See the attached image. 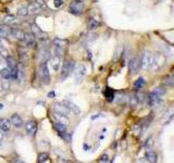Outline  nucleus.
<instances>
[{"mask_svg": "<svg viewBox=\"0 0 174 163\" xmlns=\"http://www.w3.org/2000/svg\"><path fill=\"white\" fill-rule=\"evenodd\" d=\"M100 162H109V157H108V154H102L100 157V160H99Z\"/></svg>", "mask_w": 174, "mask_h": 163, "instance_id": "c9c22d12", "label": "nucleus"}, {"mask_svg": "<svg viewBox=\"0 0 174 163\" xmlns=\"http://www.w3.org/2000/svg\"><path fill=\"white\" fill-rule=\"evenodd\" d=\"M18 14L20 17H26L28 14V10L26 7H20V8L18 9Z\"/></svg>", "mask_w": 174, "mask_h": 163, "instance_id": "7c9ffc66", "label": "nucleus"}, {"mask_svg": "<svg viewBox=\"0 0 174 163\" xmlns=\"http://www.w3.org/2000/svg\"><path fill=\"white\" fill-rule=\"evenodd\" d=\"M137 103H138V99H137V96H136V95L132 96V97H130V106H132V107L134 108V107L137 106Z\"/></svg>", "mask_w": 174, "mask_h": 163, "instance_id": "72a5a7b5", "label": "nucleus"}, {"mask_svg": "<svg viewBox=\"0 0 174 163\" xmlns=\"http://www.w3.org/2000/svg\"><path fill=\"white\" fill-rule=\"evenodd\" d=\"M25 129H26V133L30 136H33L35 135L36 131H37V123L33 120H30L27 121V123L25 124Z\"/></svg>", "mask_w": 174, "mask_h": 163, "instance_id": "9d476101", "label": "nucleus"}, {"mask_svg": "<svg viewBox=\"0 0 174 163\" xmlns=\"http://www.w3.org/2000/svg\"><path fill=\"white\" fill-rule=\"evenodd\" d=\"M32 33L35 35V37H38V38H45L46 37V34L35 24H32Z\"/></svg>", "mask_w": 174, "mask_h": 163, "instance_id": "a211bd4d", "label": "nucleus"}, {"mask_svg": "<svg viewBox=\"0 0 174 163\" xmlns=\"http://www.w3.org/2000/svg\"><path fill=\"white\" fill-rule=\"evenodd\" d=\"M1 88L3 90H9L10 89V83L8 82V79H3L1 82Z\"/></svg>", "mask_w": 174, "mask_h": 163, "instance_id": "473e14b6", "label": "nucleus"}, {"mask_svg": "<svg viewBox=\"0 0 174 163\" xmlns=\"http://www.w3.org/2000/svg\"><path fill=\"white\" fill-rule=\"evenodd\" d=\"M100 116V114H97V115H95V116H91V120H95V118H97V117H99Z\"/></svg>", "mask_w": 174, "mask_h": 163, "instance_id": "a19ab883", "label": "nucleus"}, {"mask_svg": "<svg viewBox=\"0 0 174 163\" xmlns=\"http://www.w3.org/2000/svg\"><path fill=\"white\" fill-rule=\"evenodd\" d=\"M49 59V50L47 48H41L38 51V55H37V60L39 63L42 62H46Z\"/></svg>", "mask_w": 174, "mask_h": 163, "instance_id": "f8f14e48", "label": "nucleus"}, {"mask_svg": "<svg viewBox=\"0 0 174 163\" xmlns=\"http://www.w3.org/2000/svg\"><path fill=\"white\" fill-rule=\"evenodd\" d=\"M70 13L74 14V15H81L84 11V2L82 0H74L72 1L69 7Z\"/></svg>", "mask_w": 174, "mask_h": 163, "instance_id": "7ed1b4c3", "label": "nucleus"}, {"mask_svg": "<svg viewBox=\"0 0 174 163\" xmlns=\"http://www.w3.org/2000/svg\"><path fill=\"white\" fill-rule=\"evenodd\" d=\"M138 68H139L138 58H137V57L132 58L129 60V62H128V71H129V73L132 74V75H134V74H136L137 71H138Z\"/></svg>", "mask_w": 174, "mask_h": 163, "instance_id": "1a4fd4ad", "label": "nucleus"}, {"mask_svg": "<svg viewBox=\"0 0 174 163\" xmlns=\"http://www.w3.org/2000/svg\"><path fill=\"white\" fill-rule=\"evenodd\" d=\"M0 55L6 57V58H7V56H8V51H7V49L4 48V46L2 45V44H0Z\"/></svg>", "mask_w": 174, "mask_h": 163, "instance_id": "f704fd0d", "label": "nucleus"}, {"mask_svg": "<svg viewBox=\"0 0 174 163\" xmlns=\"http://www.w3.org/2000/svg\"><path fill=\"white\" fill-rule=\"evenodd\" d=\"M63 103H64V105L70 109V111H72V112L75 113L76 115H78L79 113H81V110H79V108L75 105L74 102H72L71 100H64V101H63Z\"/></svg>", "mask_w": 174, "mask_h": 163, "instance_id": "dca6fc26", "label": "nucleus"}, {"mask_svg": "<svg viewBox=\"0 0 174 163\" xmlns=\"http://www.w3.org/2000/svg\"><path fill=\"white\" fill-rule=\"evenodd\" d=\"M11 125H12V123H11V121L9 120V118H6V117L0 118V129H1L3 133L10 132Z\"/></svg>", "mask_w": 174, "mask_h": 163, "instance_id": "9b49d317", "label": "nucleus"}, {"mask_svg": "<svg viewBox=\"0 0 174 163\" xmlns=\"http://www.w3.org/2000/svg\"><path fill=\"white\" fill-rule=\"evenodd\" d=\"M7 63H8V68L12 71V70H17L18 69V63L14 59L10 56H7Z\"/></svg>", "mask_w": 174, "mask_h": 163, "instance_id": "412c9836", "label": "nucleus"}, {"mask_svg": "<svg viewBox=\"0 0 174 163\" xmlns=\"http://www.w3.org/2000/svg\"><path fill=\"white\" fill-rule=\"evenodd\" d=\"M144 86H145V79H144L143 77H139V78H137V79L135 80L133 88H134V90L138 91V90L142 89V88H143Z\"/></svg>", "mask_w": 174, "mask_h": 163, "instance_id": "4be33fe9", "label": "nucleus"}, {"mask_svg": "<svg viewBox=\"0 0 174 163\" xmlns=\"http://www.w3.org/2000/svg\"><path fill=\"white\" fill-rule=\"evenodd\" d=\"M75 68V61L70 59V60H65V62L62 65V70H61V80L63 82L64 79H67L70 74L74 71Z\"/></svg>", "mask_w": 174, "mask_h": 163, "instance_id": "f257e3e1", "label": "nucleus"}, {"mask_svg": "<svg viewBox=\"0 0 174 163\" xmlns=\"http://www.w3.org/2000/svg\"><path fill=\"white\" fill-rule=\"evenodd\" d=\"M67 44H68L67 40H65V39H61V38H56L53 40V46L58 47V48H65Z\"/></svg>", "mask_w": 174, "mask_h": 163, "instance_id": "393cba45", "label": "nucleus"}, {"mask_svg": "<svg viewBox=\"0 0 174 163\" xmlns=\"http://www.w3.org/2000/svg\"><path fill=\"white\" fill-rule=\"evenodd\" d=\"M151 55L148 50H145L143 55H142V58H140V66L143 70H147L150 64H151Z\"/></svg>", "mask_w": 174, "mask_h": 163, "instance_id": "423d86ee", "label": "nucleus"}, {"mask_svg": "<svg viewBox=\"0 0 174 163\" xmlns=\"http://www.w3.org/2000/svg\"><path fill=\"white\" fill-rule=\"evenodd\" d=\"M75 72H74V80L75 84H81L82 80L84 79L85 75H86V68L84 64H78L76 68H74Z\"/></svg>", "mask_w": 174, "mask_h": 163, "instance_id": "20e7f679", "label": "nucleus"}, {"mask_svg": "<svg viewBox=\"0 0 174 163\" xmlns=\"http://www.w3.org/2000/svg\"><path fill=\"white\" fill-rule=\"evenodd\" d=\"M53 110H55V113L63 115V116H68L70 114V109L63 102H56L53 105Z\"/></svg>", "mask_w": 174, "mask_h": 163, "instance_id": "39448f33", "label": "nucleus"}, {"mask_svg": "<svg viewBox=\"0 0 174 163\" xmlns=\"http://www.w3.org/2000/svg\"><path fill=\"white\" fill-rule=\"evenodd\" d=\"M37 161L40 162V163H44V162H47L49 161V154L47 152H40L37 157Z\"/></svg>", "mask_w": 174, "mask_h": 163, "instance_id": "bb28decb", "label": "nucleus"}, {"mask_svg": "<svg viewBox=\"0 0 174 163\" xmlns=\"http://www.w3.org/2000/svg\"><path fill=\"white\" fill-rule=\"evenodd\" d=\"M0 76L2 77V79H10L11 78V70L9 68H3L0 71Z\"/></svg>", "mask_w": 174, "mask_h": 163, "instance_id": "b1692460", "label": "nucleus"}, {"mask_svg": "<svg viewBox=\"0 0 174 163\" xmlns=\"http://www.w3.org/2000/svg\"><path fill=\"white\" fill-rule=\"evenodd\" d=\"M35 3L37 4L39 8L41 9V8H44V7H45V2H44V0H36L35 1Z\"/></svg>", "mask_w": 174, "mask_h": 163, "instance_id": "e433bc0d", "label": "nucleus"}, {"mask_svg": "<svg viewBox=\"0 0 174 163\" xmlns=\"http://www.w3.org/2000/svg\"><path fill=\"white\" fill-rule=\"evenodd\" d=\"M50 62H51V65H52V69L55 71H58L59 69V64H60V58H58L57 56H52L50 58Z\"/></svg>", "mask_w": 174, "mask_h": 163, "instance_id": "5701e85b", "label": "nucleus"}, {"mask_svg": "<svg viewBox=\"0 0 174 163\" xmlns=\"http://www.w3.org/2000/svg\"><path fill=\"white\" fill-rule=\"evenodd\" d=\"M163 85H165V86H173L174 85V75L166 76L163 79Z\"/></svg>", "mask_w": 174, "mask_h": 163, "instance_id": "c756f323", "label": "nucleus"}, {"mask_svg": "<svg viewBox=\"0 0 174 163\" xmlns=\"http://www.w3.org/2000/svg\"><path fill=\"white\" fill-rule=\"evenodd\" d=\"M48 97H51V98H52V97H55V93H53V91L49 93V94H48Z\"/></svg>", "mask_w": 174, "mask_h": 163, "instance_id": "ea45409f", "label": "nucleus"}, {"mask_svg": "<svg viewBox=\"0 0 174 163\" xmlns=\"http://www.w3.org/2000/svg\"><path fill=\"white\" fill-rule=\"evenodd\" d=\"M18 80H20L21 84L25 83V79H26V76H25V72L23 70V65H19L18 64Z\"/></svg>", "mask_w": 174, "mask_h": 163, "instance_id": "6ab92c4d", "label": "nucleus"}, {"mask_svg": "<svg viewBox=\"0 0 174 163\" xmlns=\"http://www.w3.org/2000/svg\"><path fill=\"white\" fill-rule=\"evenodd\" d=\"M171 73H172V74H173V75H174V66H173V68H172V69H171Z\"/></svg>", "mask_w": 174, "mask_h": 163, "instance_id": "79ce46f5", "label": "nucleus"}, {"mask_svg": "<svg viewBox=\"0 0 174 163\" xmlns=\"http://www.w3.org/2000/svg\"><path fill=\"white\" fill-rule=\"evenodd\" d=\"M3 109V105H2V103H0V110H2Z\"/></svg>", "mask_w": 174, "mask_h": 163, "instance_id": "37998d69", "label": "nucleus"}, {"mask_svg": "<svg viewBox=\"0 0 174 163\" xmlns=\"http://www.w3.org/2000/svg\"><path fill=\"white\" fill-rule=\"evenodd\" d=\"M19 56H20V60H21V64L26 66L28 64V61H30V59H28V55H27V50L24 48L22 50L21 47H19Z\"/></svg>", "mask_w": 174, "mask_h": 163, "instance_id": "ddd939ff", "label": "nucleus"}, {"mask_svg": "<svg viewBox=\"0 0 174 163\" xmlns=\"http://www.w3.org/2000/svg\"><path fill=\"white\" fill-rule=\"evenodd\" d=\"M2 138H3V132H2L1 129H0V142L2 140Z\"/></svg>", "mask_w": 174, "mask_h": 163, "instance_id": "58836bf2", "label": "nucleus"}, {"mask_svg": "<svg viewBox=\"0 0 174 163\" xmlns=\"http://www.w3.org/2000/svg\"><path fill=\"white\" fill-rule=\"evenodd\" d=\"M99 25H100L99 21L96 20V19H90L89 22H88V28L91 29V31H93V29H96Z\"/></svg>", "mask_w": 174, "mask_h": 163, "instance_id": "cd10ccee", "label": "nucleus"}, {"mask_svg": "<svg viewBox=\"0 0 174 163\" xmlns=\"http://www.w3.org/2000/svg\"><path fill=\"white\" fill-rule=\"evenodd\" d=\"M105 96H106L107 101H109V102L113 101V99H114V93H113V90L110 89V88H107V90L105 91Z\"/></svg>", "mask_w": 174, "mask_h": 163, "instance_id": "c85d7f7f", "label": "nucleus"}, {"mask_svg": "<svg viewBox=\"0 0 174 163\" xmlns=\"http://www.w3.org/2000/svg\"><path fill=\"white\" fill-rule=\"evenodd\" d=\"M161 102V98L159 97V96L155 95L154 93H150L147 97V105L149 107H157L160 105Z\"/></svg>", "mask_w": 174, "mask_h": 163, "instance_id": "6e6552de", "label": "nucleus"}, {"mask_svg": "<svg viewBox=\"0 0 174 163\" xmlns=\"http://www.w3.org/2000/svg\"><path fill=\"white\" fill-rule=\"evenodd\" d=\"M10 31H11V28L8 25L0 24V38H3V37L9 36L10 35Z\"/></svg>", "mask_w": 174, "mask_h": 163, "instance_id": "aec40b11", "label": "nucleus"}, {"mask_svg": "<svg viewBox=\"0 0 174 163\" xmlns=\"http://www.w3.org/2000/svg\"><path fill=\"white\" fill-rule=\"evenodd\" d=\"M10 121H11L12 125H14V127H17V128H21L22 126H23V120H22V117L18 113L12 114Z\"/></svg>", "mask_w": 174, "mask_h": 163, "instance_id": "4468645a", "label": "nucleus"}, {"mask_svg": "<svg viewBox=\"0 0 174 163\" xmlns=\"http://www.w3.org/2000/svg\"><path fill=\"white\" fill-rule=\"evenodd\" d=\"M10 34H11L15 39H18V40H20V41H23V39H24V32L22 31V29L18 28V27L11 28Z\"/></svg>", "mask_w": 174, "mask_h": 163, "instance_id": "2eb2a0df", "label": "nucleus"}, {"mask_svg": "<svg viewBox=\"0 0 174 163\" xmlns=\"http://www.w3.org/2000/svg\"><path fill=\"white\" fill-rule=\"evenodd\" d=\"M53 126H55V128H56L58 132H59V133H62V134L67 132V125L63 124V123H61V122H59V121L56 122V123L53 124Z\"/></svg>", "mask_w": 174, "mask_h": 163, "instance_id": "a878e982", "label": "nucleus"}, {"mask_svg": "<svg viewBox=\"0 0 174 163\" xmlns=\"http://www.w3.org/2000/svg\"><path fill=\"white\" fill-rule=\"evenodd\" d=\"M146 159H147L148 162L156 163V162H158V155H157V153H156L154 150L149 149V150H147V152H146Z\"/></svg>", "mask_w": 174, "mask_h": 163, "instance_id": "f3484780", "label": "nucleus"}, {"mask_svg": "<svg viewBox=\"0 0 174 163\" xmlns=\"http://www.w3.org/2000/svg\"><path fill=\"white\" fill-rule=\"evenodd\" d=\"M55 2H56V3H55L56 7H60V6L63 3V2H62V0H55Z\"/></svg>", "mask_w": 174, "mask_h": 163, "instance_id": "4c0bfd02", "label": "nucleus"}, {"mask_svg": "<svg viewBox=\"0 0 174 163\" xmlns=\"http://www.w3.org/2000/svg\"><path fill=\"white\" fill-rule=\"evenodd\" d=\"M39 77L41 79V82L45 85H49L50 84V73H49V69L47 66L46 62L39 63Z\"/></svg>", "mask_w": 174, "mask_h": 163, "instance_id": "f03ea898", "label": "nucleus"}, {"mask_svg": "<svg viewBox=\"0 0 174 163\" xmlns=\"http://www.w3.org/2000/svg\"><path fill=\"white\" fill-rule=\"evenodd\" d=\"M23 40H24V42L26 44V46L28 48H34L36 46V37L31 32L24 33V39Z\"/></svg>", "mask_w": 174, "mask_h": 163, "instance_id": "0eeeda50", "label": "nucleus"}, {"mask_svg": "<svg viewBox=\"0 0 174 163\" xmlns=\"http://www.w3.org/2000/svg\"><path fill=\"white\" fill-rule=\"evenodd\" d=\"M151 93H154L155 95L159 96V97H161V96L165 93V89H164L163 87H158V88H155V90H154V91H151Z\"/></svg>", "mask_w": 174, "mask_h": 163, "instance_id": "2f4dec72", "label": "nucleus"}]
</instances>
